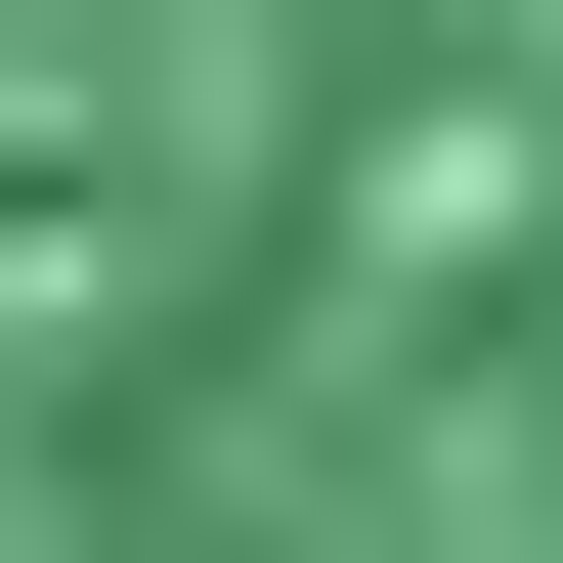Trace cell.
<instances>
[{"mask_svg":"<svg viewBox=\"0 0 563 563\" xmlns=\"http://www.w3.org/2000/svg\"><path fill=\"white\" fill-rule=\"evenodd\" d=\"M0 563H563V0H0Z\"/></svg>","mask_w":563,"mask_h":563,"instance_id":"6da1fadb","label":"cell"}]
</instances>
